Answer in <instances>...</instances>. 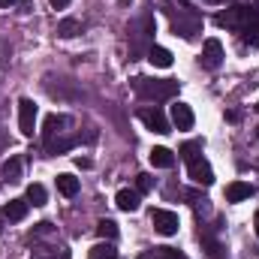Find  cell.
Listing matches in <instances>:
<instances>
[{
	"instance_id": "6da1fadb",
	"label": "cell",
	"mask_w": 259,
	"mask_h": 259,
	"mask_svg": "<svg viewBox=\"0 0 259 259\" xmlns=\"http://www.w3.org/2000/svg\"><path fill=\"white\" fill-rule=\"evenodd\" d=\"M133 91H136L142 100L160 103V100H172V97L178 94V81H172V78H145V75H136V78H133Z\"/></svg>"
},
{
	"instance_id": "7a4b0ae2",
	"label": "cell",
	"mask_w": 259,
	"mask_h": 259,
	"mask_svg": "<svg viewBox=\"0 0 259 259\" xmlns=\"http://www.w3.org/2000/svg\"><path fill=\"white\" fill-rule=\"evenodd\" d=\"M169 15H172V30L175 33H181L184 39H193L196 33H199V27H202V15L193 12L190 6H184V9H169Z\"/></svg>"
},
{
	"instance_id": "3957f363",
	"label": "cell",
	"mask_w": 259,
	"mask_h": 259,
	"mask_svg": "<svg viewBox=\"0 0 259 259\" xmlns=\"http://www.w3.org/2000/svg\"><path fill=\"white\" fill-rule=\"evenodd\" d=\"M136 115H139V121L151 130V133H160V136H166V133H169V118H166L157 106H142Z\"/></svg>"
},
{
	"instance_id": "277c9868",
	"label": "cell",
	"mask_w": 259,
	"mask_h": 259,
	"mask_svg": "<svg viewBox=\"0 0 259 259\" xmlns=\"http://www.w3.org/2000/svg\"><path fill=\"white\" fill-rule=\"evenodd\" d=\"M151 223H154V229L160 232V235H175L178 232V214L175 211H169V208H154L151 211Z\"/></svg>"
},
{
	"instance_id": "5b68a950",
	"label": "cell",
	"mask_w": 259,
	"mask_h": 259,
	"mask_svg": "<svg viewBox=\"0 0 259 259\" xmlns=\"http://www.w3.org/2000/svg\"><path fill=\"white\" fill-rule=\"evenodd\" d=\"M36 115H39V109H36V103L33 100H18V130L24 133V136H33V130H36Z\"/></svg>"
},
{
	"instance_id": "8992f818",
	"label": "cell",
	"mask_w": 259,
	"mask_h": 259,
	"mask_svg": "<svg viewBox=\"0 0 259 259\" xmlns=\"http://www.w3.org/2000/svg\"><path fill=\"white\" fill-rule=\"evenodd\" d=\"M202 66L205 69H217V66L223 64V46H220V39H205V46H202Z\"/></svg>"
},
{
	"instance_id": "52a82bcc",
	"label": "cell",
	"mask_w": 259,
	"mask_h": 259,
	"mask_svg": "<svg viewBox=\"0 0 259 259\" xmlns=\"http://www.w3.org/2000/svg\"><path fill=\"white\" fill-rule=\"evenodd\" d=\"M187 169H190V178H193L196 184H202V187H211V184H214V169L208 166L205 157H199V160H193V163H187Z\"/></svg>"
},
{
	"instance_id": "ba28073f",
	"label": "cell",
	"mask_w": 259,
	"mask_h": 259,
	"mask_svg": "<svg viewBox=\"0 0 259 259\" xmlns=\"http://www.w3.org/2000/svg\"><path fill=\"white\" fill-rule=\"evenodd\" d=\"M169 118H172V124L178 130H193V124H196V115L187 103H175L172 112H169Z\"/></svg>"
},
{
	"instance_id": "9c48e42d",
	"label": "cell",
	"mask_w": 259,
	"mask_h": 259,
	"mask_svg": "<svg viewBox=\"0 0 259 259\" xmlns=\"http://www.w3.org/2000/svg\"><path fill=\"white\" fill-rule=\"evenodd\" d=\"M27 208H30V202H27V199H9V202H6V208H3V217H6V220H12V223H21V220L27 217Z\"/></svg>"
},
{
	"instance_id": "30bf717a",
	"label": "cell",
	"mask_w": 259,
	"mask_h": 259,
	"mask_svg": "<svg viewBox=\"0 0 259 259\" xmlns=\"http://www.w3.org/2000/svg\"><path fill=\"white\" fill-rule=\"evenodd\" d=\"M115 205H118L121 211H139V205H142V193L124 187V190H118V196H115Z\"/></svg>"
},
{
	"instance_id": "8fae6325",
	"label": "cell",
	"mask_w": 259,
	"mask_h": 259,
	"mask_svg": "<svg viewBox=\"0 0 259 259\" xmlns=\"http://www.w3.org/2000/svg\"><path fill=\"white\" fill-rule=\"evenodd\" d=\"M64 127H69V118H66V115H49L46 124H42V136H46V142H52L58 133H64Z\"/></svg>"
},
{
	"instance_id": "7c38bea8",
	"label": "cell",
	"mask_w": 259,
	"mask_h": 259,
	"mask_svg": "<svg viewBox=\"0 0 259 259\" xmlns=\"http://www.w3.org/2000/svg\"><path fill=\"white\" fill-rule=\"evenodd\" d=\"M148 157H151V166H157V169H172L175 166V154L169 148H163V145L160 148H151Z\"/></svg>"
},
{
	"instance_id": "4fadbf2b",
	"label": "cell",
	"mask_w": 259,
	"mask_h": 259,
	"mask_svg": "<svg viewBox=\"0 0 259 259\" xmlns=\"http://www.w3.org/2000/svg\"><path fill=\"white\" fill-rule=\"evenodd\" d=\"M148 61L157 66V69H169L172 66V52L163 49V46H151L148 49Z\"/></svg>"
},
{
	"instance_id": "5bb4252c",
	"label": "cell",
	"mask_w": 259,
	"mask_h": 259,
	"mask_svg": "<svg viewBox=\"0 0 259 259\" xmlns=\"http://www.w3.org/2000/svg\"><path fill=\"white\" fill-rule=\"evenodd\" d=\"M250 196H253V187L244 184V181H232V184L226 187V202H244V199H250Z\"/></svg>"
},
{
	"instance_id": "9a60e30c",
	"label": "cell",
	"mask_w": 259,
	"mask_h": 259,
	"mask_svg": "<svg viewBox=\"0 0 259 259\" xmlns=\"http://www.w3.org/2000/svg\"><path fill=\"white\" fill-rule=\"evenodd\" d=\"M88 259H118V250H115V244H112V241H100V244H94V247H91Z\"/></svg>"
},
{
	"instance_id": "2e32d148",
	"label": "cell",
	"mask_w": 259,
	"mask_h": 259,
	"mask_svg": "<svg viewBox=\"0 0 259 259\" xmlns=\"http://www.w3.org/2000/svg\"><path fill=\"white\" fill-rule=\"evenodd\" d=\"M78 178H72V175H58V193L66 196V199H72V196L78 193Z\"/></svg>"
},
{
	"instance_id": "e0dca14e",
	"label": "cell",
	"mask_w": 259,
	"mask_h": 259,
	"mask_svg": "<svg viewBox=\"0 0 259 259\" xmlns=\"http://www.w3.org/2000/svg\"><path fill=\"white\" fill-rule=\"evenodd\" d=\"M139 259H184V256L175 247H151V250H145Z\"/></svg>"
},
{
	"instance_id": "ac0fdd59",
	"label": "cell",
	"mask_w": 259,
	"mask_h": 259,
	"mask_svg": "<svg viewBox=\"0 0 259 259\" xmlns=\"http://www.w3.org/2000/svg\"><path fill=\"white\" fill-rule=\"evenodd\" d=\"M3 175H6V181H18V178H21V157H18V154H12V157L3 163Z\"/></svg>"
},
{
	"instance_id": "d6986e66",
	"label": "cell",
	"mask_w": 259,
	"mask_h": 259,
	"mask_svg": "<svg viewBox=\"0 0 259 259\" xmlns=\"http://www.w3.org/2000/svg\"><path fill=\"white\" fill-rule=\"evenodd\" d=\"M75 145H78V136H66V139H58V142H49V154H64Z\"/></svg>"
},
{
	"instance_id": "ffe728a7",
	"label": "cell",
	"mask_w": 259,
	"mask_h": 259,
	"mask_svg": "<svg viewBox=\"0 0 259 259\" xmlns=\"http://www.w3.org/2000/svg\"><path fill=\"white\" fill-rule=\"evenodd\" d=\"M97 232H100V238L115 241V238H118V223H115V220H100V223H97Z\"/></svg>"
},
{
	"instance_id": "44dd1931",
	"label": "cell",
	"mask_w": 259,
	"mask_h": 259,
	"mask_svg": "<svg viewBox=\"0 0 259 259\" xmlns=\"http://www.w3.org/2000/svg\"><path fill=\"white\" fill-rule=\"evenodd\" d=\"M30 205H46V199H49V193H46V187L42 184H30L27 187V196H24Z\"/></svg>"
},
{
	"instance_id": "7402d4cb",
	"label": "cell",
	"mask_w": 259,
	"mask_h": 259,
	"mask_svg": "<svg viewBox=\"0 0 259 259\" xmlns=\"http://www.w3.org/2000/svg\"><path fill=\"white\" fill-rule=\"evenodd\" d=\"M199 157H202V142H187V145H181V160L193 163Z\"/></svg>"
},
{
	"instance_id": "603a6c76",
	"label": "cell",
	"mask_w": 259,
	"mask_h": 259,
	"mask_svg": "<svg viewBox=\"0 0 259 259\" xmlns=\"http://www.w3.org/2000/svg\"><path fill=\"white\" fill-rule=\"evenodd\" d=\"M81 30V24L75 21V18H64L61 24H58V36H64V39H69V36H75Z\"/></svg>"
},
{
	"instance_id": "cb8c5ba5",
	"label": "cell",
	"mask_w": 259,
	"mask_h": 259,
	"mask_svg": "<svg viewBox=\"0 0 259 259\" xmlns=\"http://www.w3.org/2000/svg\"><path fill=\"white\" fill-rule=\"evenodd\" d=\"M136 190H139V193H148V190H154V178L142 172V175L136 178Z\"/></svg>"
},
{
	"instance_id": "d4e9b609",
	"label": "cell",
	"mask_w": 259,
	"mask_h": 259,
	"mask_svg": "<svg viewBox=\"0 0 259 259\" xmlns=\"http://www.w3.org/2000/svg\"><path fill=\"white\" fill-rule=\"evenodd\" d=\"M52 232V223H36V229H33V235H49Z\"/></svg>"
},
{
	"instance_id": "484cf974",
	"label": "cell",
	"mask_w": 259,
	"mask_h": 259,
	"mask_svg": "<svg viewBox=\"0 0 259 259\" xmlns=\"http://www.w3.org/2000/svg\"><path fill=\"white\" fill-rule=\"evenodd\" d=\"M49 3H52V6H55V9H66V6H69V3H72V0H49Z\"/></svg>"
},
{
	"instance_id": "4316f807",
	"label": "cell",
	"mask_w": 259,
	"mask_h": 259,
	"mask_svg": "<svg viewBox=\"0 0 259 259\" xmlns=\"http://www.w3.org/2000/svg\"><path fill=\"white\" fill-rule=\"evenodd\" d=\"M18 0H0V9H9V6H15Z\"/></svg>"
},
{
	"instance_id": "83f0119b",
	"label": "cell",
	"mask_w": 259,
	"mask_h": 259,
	"mask_svg": "<svg viewBox=\"0 0 259 259\" xmlns=\"http://www.w3.org/2000/svg\"><path fill=\"white\" fill-rule=\"evenodd\" d=\"M253 226H256V235H259V211H256V220H253Z\"/></svg>"
},
{
	"instance_id": "f1b7e54d",
	"label": "cell",
	"mask_w": 259,
	"mask_h": 259,
	"mask_svg": "<svg viewBox=\"0 0 259 259\" xmlns=\"http://www.w3.org/2000/svg\"><path fill=\"white\" fill-rule=\"evenodd\" d=\"M256 112H259V103H256Z\"/></svg>"
},
{
	"instance_id": "f546056e",
	"label": "cell",
	"mask_w": 259,
	"mask_h": 259,
	"mask_svg": "<svg viewBox=\"0 0 259 259\" xmlns=\"http://www.w3.org/2000/svg\"><path fill=\"white\" fill-rule=\"evenodd\" d=\"M256 136H259V130H256Z\"/></svg>"
},
{
	"instance_id": "4dcf8cb0",
	"label": "cell",
	"mask_w": 259,
	"mask_h": 259,
	"mask_svg": "<svg viewBox=\"0 0 259 259\" xmlns=\"http://www.w3.org/2000/svg\"><path fill=\"white\" fill-rule=\"evenodd\" d=\"M256 3H259V0H256Z\"/></svg>"
}]
</instances>
